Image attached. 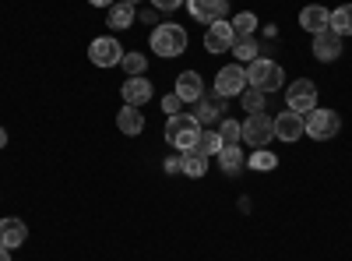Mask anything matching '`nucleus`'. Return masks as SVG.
Here are the masks:
<instances>
[{
  "label": "nucleus",
  "instance_id": "obj_23",
  "mask_svg": "<svg viewBox=\"0 0 352 261\" xmlns=\"http://www.w3.org/2000/svg\"><path fill=\"white\" fill-rule=\"evenodd\" d=\"M232 53H236L240 56V61H257V56H261V43L254 39V36H236V43H232Z\"/></svg>",
  "mask_w": 352,
  "mask_h": 261
},
{
  "label": "nucleus",
  "instance_id": "obj_11",
  "mask_svg": "<svg viewBox=\"0 0 352 261\" xmlns=\"http://www.w3.org/2000/svg\"><path fill=\"white\" fill-rule=\"evenodd\" d=\"M187 11H190V18H197L201 25L204 21H219V18H226V11H229V0H187Z\"/></svg>",
  "mask_w": 352,
  "mask_h": 261
},
{
  "label": "nucleus",
  "instance_id": "obj_5",
  "mask_svg": "<svg viewBox=\"0 0 352 261\" xmlns=\"http://www.w3.org/2000/svg\"><path fill=\"white\" fill-rule=\"evenodd\" d=\"M272 138H275V117H268V113H250L243 121V141L250 149H268Z\"/></svg>",
  "mask_w": 352,
  "mask_h": 261
},
{
  "label": "nucleus",
  "instance_id": "obj_24",
  "mask_svg": "<svg viewBox=\"0 0 352 261\" xmlns=\"http://www.w3.org/2000/svg\"><path fill=\"white\" fill-rule=\"evenodd\" d=\"M247 166H250V169H257V173H261V169L268 173V169H275V166H278V156H275V152H268V149H254V152L247 156Z\"/></svg>",
  "mask_w": 352,
  "mask_h": 261
},
{
  "label": "nucleus",
  "instance_id": "obj_32",
  "mask_svg": "<svg viewBox=\"0 0 352 261\" xmlns=\"http://www.w3.org/2000/svg\"><path fill=\"white\" fill-rule=\"evenodd\" d=\"M88 4H92V8H109L113 0H88Z\"/></svg>",
  "mask_w": 352,
  "mask_h": 261
},
{
  "label": "nucleus",
  "instance_id": "obj_30",
  "mask_svg": "<svg viewBox=\"0 0 352 261\" xmlns=\"http://www.w3.org/2000/svg\"><path fill=\"white\" fill-rule=\"evenodd\" d=\"M180 106H184V99H180V96H176V92H169V96L162 99V109L169 113V117H176V113H180Z\"/></svg>",
  "mask_w": 352,
  "mask_h": 261
},
{
  "label": "nucleus",
  "instance_id": "obj_25",
  "mask_svg": "<svg viewBox=\"0 0 352 261\" xmlns=\"http://www.w3.org/2000/svg\"><path fill=\"white\" fill-rule=\"evenodd\" d=\"M197 149H201L204 156H208V159H212V156H219V152H222V138H219V131H208V127H204V131H201V138H197Z\"/></svg>",
  "mask_w": 352,
  "mask_h": 261
},
{
  "label": "nucleus",
  "instance_id": "obj_33",
  "mask_svg": "<svg viewBox=\"0 0 352 261\" xmlns=\"http://www.w3.org/2000/svg\"><path fill=\"white\" fill-rule=\"evenodd\" d=\"M0 149H8V131L0 127Z\"/></svg>",
  "mask_w": 352,
  "mask_h": 261
},
{
  "label": "nucleus",
  "instance_id": "obj_9",
  "mask_svg": "<svg viewBox=\"0 0 352 261\" xmlns=\"http://www.w3.org/2000/svg\"><path fill=\"white\" fill-rule=\"evenodd\" d=\"M232 43H236V32H232V21L219 18L208 25V32H204V46H208V53H226L232 50Z\"/></svg>",
  "mask_w": 352,
  "mask_h": 261
},
{
  "label": "nucleus",
  "instance_id": "obj_10",
  "mask_svg": "<svg viewBox=\"0 0 352 261\" xmlns=\"http://www.w3.org/2000/svg\"><path fill=\"white\" fill-rule=\"evenodd\" d=\"M303 134H307L303 113L285 109V113H278V117H275V138H282V141H300Z\"/></svg>",
  "mask_w": 352,
  "mask_h": 261
},
{
  "label": "nucleus",
  "instance_id": "obj_20",
  "mask_svg": "<svg viewBox=\"0 0 352 261\" xmlns=\"http://www.w3.org/2000/svg\"><path fill=\"white\" fill-rule=\"evenodd\" d=\"M180 169L187 173V177H204V169H208V156L194 145V149L180 152Z\"/></svg>",
  "mask_w": 352,
  "mask_h": 261
},
{
  "label": "nucleus",
  "instance_id": "obj_14",
  "mask_svg": "<svg viewBox=\"0 0 352 261\" xmlns=\"http://www.w3.org/2000/svg\"><path fill=\"white\" fill-rule=\"evenodd\" d=\"M25 240H28V226H25L21 219H14V216L0 219V247L14 251V247H21Z\"/></svg>",
  "mask_w": 352,
  "mask_h": 261
},
{
  "label": "nucleus",
  "instance_id": "obj_26",
  "mask_svg": "<svg viewBox=\"0 0 352 261\" xmlns=\"http://www.w3.org/2000/svg\"><path fill=\"white\" fill-rule=\"evenodd\" d=\"M219 138H222V149H226V145H240V141H243V124L222 121V124H219Z\"/></svg>",
  "mask_w": 352,
  "mask_h": 261
},
{
  "label": "nucleus",
  "instance_id": "obj_34",
  "mask_svg": "<svg viewBox=\"0 0 352 261\" xmlns=\"http://www.w3.org/2000/svg\"><path fill=\"white\" fill-rule=\"evenodd\" d=\"M0 261H11V251L8 247H0Z\"/></svg>",
  "mask_w": 352,
  "mask_h": 261
},
{
  "label": "nucleus",
  "instance_id": "obj_29",
  "mask_svg": "<svg viewBox=\"0 0 352 261\" xmlns=\"http://www.w3.org/2000/svg\"><path fill=\"white\" fill-rule=\"evenodd\" d=\"M120 67H124V74H127V78H134V74H144V67H148V61H144L141 53H124Z\"/></svg>",
  "mask_w": 352,
  "mask_h": 261
},
{
  "label": "nucleus",
  "instance_id": "obj_21",
  "mask_svg": "<svg viewBox=\"0 0 352 261\" xmlns=\"http://www.w3.org/2000/svg\"><path fill=\"white\" fill-rule=\"evenodd\" d=\"M328 28L335 36H352V4H342V8H335L331 11V21H328Z\"/></svg>",
  "mask_w": 352,
  "mask_h": 261
},
{
  "label": "nucleus",
  "instance_id": "obj_28",
  "mask_svg": "<svg viewBox=\"0 0 352 261\" xmlns=\"http://www.w3.org/2000/svg\"><path fill=\"white\" fill-rule=\"evenodd\" d=\"M254 28H257V14L254 11H240L236 18H232V32L236 36H254Z\"/></svg>",
  "mask_w": 352,
  "mask_h": 261
},
{
  "label": "nucleus",
  "instance_id": "obj_8",
  "mask_svg": "<svg viewBox=\"0 0 352 261\" xmlns=\"http://www.w3.org/2000/svg\"><path fill=\"white\" fill-rule=\"evenodd\" d=\"M88 61H92L96 67H116L124 61V50L113 36H99V39H92V46H88Z\"/></svg>",
  "mask_w": 352,
  "mask_h": 261
},
{
  "label": "nucleus",
  "instance_id": "obj_2",
  "mask_svg": "<svg viewBox=\"0 0 352 261\" xmlns=\"http://www.w3.org/2000/svg\"><path fill=\"white\" fill-rule=\"evenodd\" d=\"M201 131H204V124L194 117V113H176V117H169V124H166V141L173 145V149L187 152V149L197 145Z\"/></svg>",
  "mask_w": 352,
  "mask_h": 261
},
{
  "label": "nucleus",
  "instance_id": "obj_7",
  "mask_svg": "<svg viewBox=\"0 0 352 261\" xmlns=\"http://www.w3.org/2000/svg\"><path fill=\"white\" fill-rule=\"evenodd\" d=\"M243 89H247V67H240V64H226V67L215 74V96L232 99V96H240Z\"/></svg>",
  "mask_w": 352,
  "mask_h": 261
},
{
  "label": "nucleus",
  "instance_id": "obj_15",
  "mask_svg": "<svg viewBox=\"0 0 352 261\" xmlns=\"http://www.w3.org/2000/svg\"><path fill=\"white\" fill-rule=\"evenodd\" d=\"M328 21H331V11H328V8H320V4H307V8L300 11V25L307 28L310 36L324 32V28H328Z\"/></svg>",
  "mask_w": 352,
  "mask_h": 261
},
{
  "label": "nucleus",
  "instance_id": "obj_19",
  "mask_svg": "<svg viewBox=\"0 0 352 261\" xmlns=\"http://www.w3.org/2000/svg\"><path fill=\"white\" fill-rule=\"evenodd\" d=\"M222 96H201L197 99V113H194V117L204 124V127H208V124H215L219 117H222Z\"/></svg>",
  "mask_w": 352,
  "mask_h": 261
},
{
  "label": "nucleus",
  "instance_id": "obj_4",
  "mask_svg": "<svg viewBox=\"0 0 352 261\" xmlns=\"http://www.w3.org/2000/svg\"><path fill=\"white\" fill-rule=\"evenodd\" d=\"M303 121H307V134H310L314 141H331V138L342 131V117H338L335 109H320V106H317V109L307 113Z\"/></svg>",
  "mask_w": 352,
  "mask_h": 261
},
{
  "label": "nucleus",
  "instance_id": "obj_6",
  "mask_svg": "<svg viewBox=\"0 0 352 261\" xmlns=\"http://www.w3.org/2000/svg\"><path fill=\"white\" fill-rule=\"evenodd\" d=\"M285 103H289V109H296V113L307 117L310 109H317V85L310 78H296L285 92Z\"/></svg>",
  "mask_w": 352,
  "mask_h": 261
},
{
  "label": "nucleus",
  "instance_id": "obj_12",
  "mask_svg": "<svg viewBox=\"0 0 352 261\" xmlns=\"http://www.w3.org/2000/svg\"><path fill=\"white\" fill-rule=\"evenodd\" d=\"M342 36H335L331 28H324V32H317L314 36V56L317 61H324V64H331V61H338L342 56Z\"/></svg>",
  "mask_w": 352,
  "mask_h": 261
},
{
  "label": "nucleus",
  "instance_id": "obj_17",
  "mask_svg": "<svg viewBox=\"0 0 352 261\" xmlns=\"http://www.w3.org/2000/svg\"><path fill=\"white\" fill-rule=\"evenodd\" d=\"M176 96H180L184 103H197L204 96V81L197 71H184L180 78H176Z\"/></svg>",
  "mask_w": 352,
  "mask_h": 261
},
{
  "label": "nucleus",
  "instance_id": "obj_18",
  "mask_svg": "<svg viewBox=\"0 0 352 261\" xmlns=\"http://www.w3.org/2000/svg\"><path fill=\"white\" fill-rule=\"evenodd\" d=\"M116 127H120L127 138H138L144 131V117H141V109L138 106H124L120 113H116Z\"/></svg>",
  "mask_w": 352,
  "mask_h": 261
},
{
  "label": "nucleus",
  "instance_id": "obj_13",
  "mask_svg": "<svg viewBox=\"0 0 352 261\" xmlns=\"http://www.w3.org/2000/svg\"><path fill=\"white\" fill-rule=\"evenodd\" d=\"M120 96H124L127 106H138V109H141V103L152 99V81L141 78V74H134V78H127V81L120 85Z\"/></svg>",
  "mask_w": 352,
  "mask_h": 261
},
{
  "label": "nucleus",
  "instance_id": "obj_22",
  "mask_svg": "<svg viewBox=\"0 0 352 261\" xmlns=\"http://www.w3.org/2000/svg\"><path fill=\"white\" fill-rule=\"evenodd\" d=\"M215 159H219V166H222L226 173H240V169L247 166V156L236 149V145H226V149H222Z\"/></svg>",
  "mask_w": 352,
  "mask_h": 261
},
{
  "label": "nucleus",
  "instance_id": "obj_31",
  "mask_svg": "<svg viewBox=\"0 0 352 261\" xmlns=\"http://www.w3.org/2000/svg\"><path fill=\"white\" fill-rule=\"evenodd\" d=\"M180 4H187V0H152V8H155V11H176Z\"/></svg>",
  "mask_w": 352,
  "mask_h": 261
},
{
  "label": "nucleus",
  "instance_id": "obj_27",
  "mask_svg": "<svg viewBox=\"0 0 352 261\" xmlns=\"http://www.w3.org/2000/svg\"><path fill=\"white\" fill-rule=\"evenodd\" d=\"M240 103H243L247 113H264V92L261 89H250V85H247V89L240 92Z\"/></svg>",
  "mask_w": 352,
  "mask_h": 261
},
{
  "label": "nucleus",
  "instance_id": "obj_16",
  "mask_svg": "<svg viewBox=\"0 0 352 261\" xmlns=\"http://www.w3.org/2000/svg\"><path fill=\"white\" fill-rule=\"evenodd\" d=\"M134 18H138V11H134L131 0H113L109 14H106V25H109V28H120V32H124V28L134 25Z\"/></svg>",
  "mask_w": 352,
  "mask_h": 261
},
{
  "label": "nucleus",
  "instance_id": "obj_3",
  "mask_svg": "<svg viewBox=\"0 0 352 261\" xmlns=\"http://www.w3.org/2000/svg\"><path fill=\"white\" fill-rule=\"evenodd\" d=\"M152 50H155L159 56H180V53L187 50V32H184L180 25H173V21L155 25V32H152Z\"/></svg>",
  "mask_w": 352,
  "mask_h": 261
},
{
  "label": "nucleus",
  "instance_id": "obj_35",
  "mask_svg": "<svg viewBox=\"0 0 352 261\" xmlns=\"http://www.w3.org/2000/svg\"><path fill=\"white\" fill-rule=\"evenodd\" d=\"M131 4H134V0H131Z\"/></svg>",
  "mask_w": 352,
  "mask_h": 261
},
{
  "label": "nucleus",
  "instance_id": "obj_1",
  "mask_svg": "<svg viewBox=\"0 0 352 261\" xmlns=\"http://www.w3.org/2000/svg\"><path fill=\"white\" fill-rule=\"evenodd\" d=\"M247 85L250 89H261L264 96L278 92L285 85V71H282L278 61H272V56H257V61L247 64Z\"/></svg>",
  "mask_w": 352,
  "mask_h": 261
}]
</instances>
